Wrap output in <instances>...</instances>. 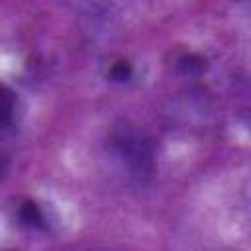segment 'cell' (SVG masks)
Masks as SVG:
<instances>
[{
    "label": "cell",
    "instance_id": "3",
    "mask_svg": "<svg viewBox=\"0 0 251 251\" xmlns=\"http://www.w3.org/2000/svg\"><path fill=\"white\" fill-rule=\"evenodd\" d=\"M206 67H208L206 57L200 55V53H190V51L182 53L175 61V69L182 76H198V75H202L206 71Z\"/></svg>",
    "mask_w": 251,
    "mask_h": 251
},
{
    "label": "cell",
    "instance_id": "6",
    "mask_svg": "<svg viewBox=\"0 0 251 251\" xmlns=\"http://www.w3.org/2000/svg\"><path fill=\"white\" fill-rule=\"evenodd\" d=\"M8 171H10V157H8V153L0 151V180L8 175Z\"/></svg>",
    "mask_w": 251,
    "mask_h": 251
},
{
    "label": "cell",
    "instance_id": "4",
    "mask_svg": "<svg viewBox=\"0 0 251 251\" xmlns=\"http://www.w3.org/2000/svg\"><path fill=\"white\" fill-rule=\"evenodd\" d=\"M16 106H18V100H16L14 90L8 84L0 82V131L8 129L14 124Z\"/></svg>",
    "mask_w": 251,
    "mask_h": 251
},
{
    "label": "cell",
    "instance_id": "2",
    "mask_svg": "<svg viewBox=\"0 0 251 251\" xmlns=\"http://www.w3.org/2000/svg\"><path fill=\"white\" fill-rule=\"evenodd\" d=\"M18 218L24 226H27L31 229H47L49 227V220H47L43 208L35 200H24L18 208Z\"/></svg>",
    "mask_w": 251,
    "mask_h": 251
},
{
    "label": "cell",
    "instance_id": "1",
    "mask_svg": "<svg viewBox=\"0 0 251 251\" xmlns=\"http://www.w3.org/2000/svg\"><path fill=\"white\" fill-rule=\"evenodd\" d=\"M110 151L135 178H147L155 171V149L151 139L131 124H118L110 133Z\"/></svg>",
    "mask_w": 251,
    "mask_h": 251
},
{
    "label": "cell",
    "instance_id": "5",
    "mask_svg": "<svg viewBox=\"0 0 251 251\" xmlns=\"http://www.w3.org/2000/svg\"><path fill=\"white\" fill-rule=\"evenodd\" d=\"M108 76L114 82H127L133 76V67L127 59H118V61L112 63V67L108 71Z\"/></svg>",
    "mask_w": 251,
    "mask_h": 251
}]
</instances>
